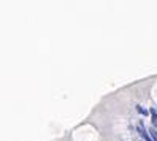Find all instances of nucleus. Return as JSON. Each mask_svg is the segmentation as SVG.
Masks as SVG:
<instances>
[{
	"instance_id": "obj_2",
	"label": "nucleus",
	"mask_w": 157,
	"mask_h": 141,
	"mask_svg": "<svg viewBox=\"0 0 157 141\" xmlns=\"http://www.w3.org/2000/svg\"><path fill=\"white\" fill-rule=\"evenodd\" d=\"M151 117H152V125H154V128L157 127V111L154 109V108H151Z\"/></svg>"
},
{
	"instance_id": "obj_4",
	"label": "nucleus",
	"mask_w": 157,
	"mask_h": 141,
	"mask_svg": "<svg viewBox=\"0 0 157 141\" xmlns=\"http://www.w3.org/2000/svg\"><path fill=\"white\" fill-rule=\"evenodd\" d=\"M136 109H138V112H141V114H144V116L147 114V111L144 108H141V106H136Z\"/></svg>"
},
{
	"instance_id": "obj_3",
	"label": "nucleus",
	"mask_w": 157,
	"mask_h": 141,
	"mask_svg": "<svg viewBox=\"0 0 157 141\" xmlns=\"http://www.w3.org/2000/svg\"><path fill=\"white\" fill-rule=\"evenodd\" d=\"M147 131H149V135H151V138H152V141H157V130L154 128V127H151L149 130H147Z\"/></svg>"
},
{
	"instance_id": "obj_1",
	"label": "nucleus",
	"mask_w": 157,
	"mask_h": 141,
	"mask_svg": "<svg viewBox=\"0 0 157 141\" xmlns=\"http://www.w3.org/2000/svg\"><path fill=\"white\" fill-rule=\"evenodd\" d=\"M136 128H138V133L141 135L143 141H152V138H151V135H149V131H146V128H144V125H143V122H140Z\"/></svg>"
}]
</instances>
